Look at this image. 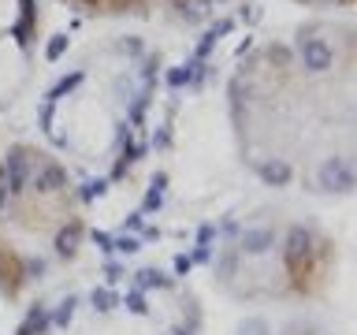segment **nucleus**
<instances>
[{"mask_svg":"<svg viewBox=\"0 0 357 335\" xmlns=\"http://www.w3.org/2000/svg\"><path fill=\"white\" fill-rule=\"evenodd\" d=\"M283 265H287V276L298 290L305 287V279L312 276L317 268V257H312V231L305 223H290L287 228V239H283Z\"/></svg>","mask_w":357,"mask_h":335,"instance_id":"1","label":"nucleus"},{"mask_svg":"<svg viewBox=\"0 0 357 335\" xmlns=\"http://www.w3.org/2000/svg\"><path fill=\"white\" fill-rule=\"evenodd\" d=\"M41 153H30L26 145H11L4 164H0V183L8 186L11 198H19L22 190L30 186V175H33V164H38Z\"/></svg>","mask_w":357,"mask_h":335,"instance_id":"2","label":"nucleus"},{"mask_svg":"<svg viewBox=\"0 0 357 335\" xmlns=\"http://www.w3.org/2000/svg\"><path fill=\"white\" fill-rule=\"evenodd\" d=\"M317 183H320V190H331V194H350V190H354V168H350V161H342V156H328V161L320 164V172H317Z\"/></svg>","mask_w":357,"mask_h":335,"instance_id":"3","label":"nucleus"},{"mask_svg":"<svg viewBox=\"0 0 357 335\" xmlns=\"http://www.w3.org/2000/svg\"><path fill=\"white\" fill-rule=\"evenodd\" d=\"M298 56H301V67L305 71H328L331 67V45L328 41H320V38H305V41H298Z\"/></svg>","mask_w":357,"mask_h":335,"instance_id":"4","label":"nucleus"},{"mask_svg":"<svg viewBox=\"0 0 357 335\" xmlns=\"http://www.w3.org/2000/svg\"><path fill=\"white\" fill-rule=\"evenodd\" d=\"M275 242H279L275 228H245V231H238V253H250V257L268 253Z\"/></svg>","mask_w":357,"mask_h":335,"instance_id":"5","label":"nucleus"},{"mask_svg":"<svg viewBox=\"0 0 357 335\" xmlns=\"http://www.w3.org/2000/svg\"><path fill=\"white\" fill-rule=\"evenodd\" d=\"M67 168L63 164H56V161H49V164H41L38 168V175H33V190L38 194H60V190H67Z\"/></svg>","mask_w":357,"mask_h":335,"instance_id":"6","label":"nucleus"},{"mask_svg":"<svg viewBox=\"0 0 357 335\" xmlns=\"http://www.w3.org/2000/svg\"><path fill=\"white\" fill-rule=\"evenodd\" d=\"M82 239H86V228H82V220H67L63 228L56 231L52 246H56V253H60L63 261H71V257L78 253V246H82Z\"/></svg>","mask_w":357,"mask_h":335,"instance_id":"7","label":"nucleus"},{"mask_svg":"<svg viewBox=\"0 0 357 335\" xmlns=\"http://www.w3.org/2000/svg\"><path fill=\"white\" fill-rule=\"evenodd\" d=\"M257 175H261V183H268V186H290L294 183V168L287 161H279V156L257 164Z\"/></svg>","mask_w":357,"mask_h":335,"instance_id":"8","label":"nucleus"},{"mask_svg":"<svg viewBox=\"0 0 357 335\" xmlns=\"http://www.w3.org/2000/svg\"><path fill=\"white\" fill-rule=\"evenodd\" d=\"M134 287H138V290H172L175 279L164 276L160 268H142V272L134 276Z\"/></svg>","mask_w":357,"mask_h":335,"instance_id":"9","label":"nucleus"},{"mask_svg":"<svg viewBox=\"0 0 357 335\" xmlns=\"http://www.w3.org/2000/svg\"><path fill=\"white\" fill-rule=\"evenodd\" d=\"M201 71H205V67H201L197 60H190V64H183V67H172V71H167V86H172V89L190 86L194 78H201Z\"/></svg>","mask_w":357,"mask_h":335,"instance_id":"10","label":"nucleus"},{"mask_svg":"<svg viewBox=\"0 0 357 335\" xmlns=\"http://www.w3.org/2000/svg\"><path fill=\"white\" fill-rule=\"evenodd\" d=\"M82 71H71V75H67V78H60V82H56L52 89H49V94H45V100H49V105H60V100L67 97V94H71V89H78V86H82Z\"/></svg>","mask_w":357,"mask_h":335,"instance_id":"11","label":"nucleus"},{"mask_svg":"<svg viewBox=\"0 0 357 335\" xmlns=\"http://www.w3.org/2000/svg\"><path fill=\"white\" fill-rule=\"evenodd\" d=\"M22 324H26V328H30L33 335H45V332L52 328V324H49V306H41V302H33V306L26 309V320H22Z\"/></svg>","mask_w":357,"mask_h":335,"instance_id":"12","label":"nucleus"},{"mask_svg":"<svg viewBox=\"0 0 357 335\" xmlns=\"http://www.w3.org/2000/svg\"><path fill=\"white\" fill-rule=\"evenodd\" d=\"M75 306H78V298H75V295H67L60 306L49 313V324H52V328H67V324H71V317H75Z\"/></svg>","mask_w":357,"mask_h":335,"instance_id":"13","label":"nucleus"},{"mask_svg":"<svg viewBox=\"0 0 357 335\" xmlns=\"http://www.w3.org/2000/svg\"><path fill=\"white\" fill-rule=\"evenodd\" d=\"M89 302H93L97 313H112V309L119 306V295L112 287H93V290H89Z\"/></svg>","mask_w":357,"mask_h":335,"instance_id":"14","label":"nucleus"},{"mask_svg":"<svg viewBox=\"0 0 357 335\" xmlns=\"http://www.w3.org/2000/svg\"><path fill=\"white\" fill-rule=\"evenodd\" d=\"M119 306H127L134 317H149V302H145V290H138V287L127 290V295L119 298Z\"/></svg>","mask_w":357,"mask_h":335,"instance_id":"15","label":"nucleus"},{"mask_svg":"<svg viewBox=\"0 0 357 335\" xmlns=\"http://www.w3.org/2000/svg\"><path fill=\"white\" fill-rule=\"evenodd\" d=\"M138 250H142V239H134V234H112V253L134 257Z\"/></svg>","mask_w":357,"mask_h":335,"instance_id":"16","label":"nucleus"},{"mask_svg":"<svg viewBox=\"0 0 357 335\" xmlns=\"http://www.w3.org/2000/svg\"><path fill=\"white\" fill-rule=\"evenodd\" d=\"M105 194H108V179H86L82 190H78V198H82V201H97Z\"/></svg>","mask_w":357,"mask_h":335,"instance_id":"17","label":"nucleus"},{"mask_svg":"<svg viewBox=\"0 0 357 335\" xmlns=\"http://www.w3.org/2000/svg\"><path fill=\"white\" fill-rule=\"evenodd\" d=\"M238 335H272V328H268L264 317H245L242 328H238Z\"/></svg>","mask_w":357,"mask_h":335,"instance_id":"18","label":"nucleus"},{"mask_svg":"<svg viewBox=\"0 0 357 335\" xmlns=\"http://www.w3.org/2000/svg\"><path fill=\"white\" fill-rule=\"evenodd\" d=\"M45 268H49V265H45V257H30V261H22V276H26V279H41Z\"/></svg>","mask_w":357,"mask_h":335,"instance_id":"19","label":"nucleus"},{"mask_svg":"<svg viewBox=\"0 0 357 335\" xmlns=\"http://www.w3.org/2000/svg\"><path fill=\"white\" fill-rule=\"evenodd\" d=\"M145 105H149V89H145V94L130 105V123H134V127H142V123H145Z\"/></svg>","mask_w":357,"mask_h":335,"instance_id":"20","label":"nucleus"},{"mask_svg":"<svg viewBox=\"0 0 357 335\" xmlns=\"http://www.w3.org/2000/svg\"><path fill=\"white\" fill-rule=\"evenodd\" d=\"M38 119H41V131H45V134H52V119H56V105H49V100H45V105L38 108Z\"/></svg>","mask_w":357,"mask_h":335,"instance_id":"21","label":"nucleus"},{"mask_svg":"<svg viewBox=\"0 0 357 335\" xmlns=\"http://www.w3.org/2000/svg\"><path fill=\"white\" fill-rule=\"evenodd\" d=\"M63 52H67V38H63V34H56V38L49 41V49H45V56H49V60H60Z\"/></svg>","mask_w":357,"mask_h":335,"instance_id":"22","label":"nucleus"},{"mask_svg":"<svg viewBox=\"0 0 357 335\" xmlns=\"http://www.w3.org/2000/svg\"><path fill=\"white\" fill-rule=\"evenodd\" d=\"M216 223H201V228H197V246H212V242H216Z\"/></svg>","mask_w":357,"mask_h":335,"instance_id":"23","label":"nucleus"},{"mask_svg":"<svg viewBox=\"0 0 357 335\" xmlns=\"http://www.w3.org/2000/svg\"><path fill=\"white\" fill-rule=\"evenodd\" d=\"M164 205V194H156V190H145V198H142V212H156Z\"/></svg>","mask_w":357,"mask_h":335,"instance_id":"24","label":"nucleus"},{"mask_svg":"<svg viewBox=\"0 0 357 335\" xmlns=\"http://www.w3.org/2000/svg\"><path fill=\"white\" fill-rule=\"evenodd\" d=\"M190 265H212V246H194V253H186Z\"/></svg>","mask_w":357,"mask_h":335,"instance_id":"25","label":"nucleus"},{"mask_svg":"<svg viewBox=\"0 0 357 335\" xmlns=\"http://www.w3.org/2000/svg\"><path fill=\"white\" fill-rule=\"evenodd\" d=\"M89 239H93V246H97V250H105V253H112V234H108V231H100V228H93V231H89Z\"/></svg>","mask_w":357,"mask_h":335,"instance_id":"26","label":"nucleus"},{"mask_svg":"<svg viewBox=\"0 0 357 335\" xmlns=\"http://www.w3.org/2000/svg\"><path fill=\"white\" fill-rule=\"evenodd\" d=\"M234 265H238V246L223 253V261H220V272H223V276H234Z\"/></svg>","mask_w":357,"mask_h":335,"instance_id":"27","label":"nucleus"},{"mask_svg":"<svg viewBox=\"0 0 357 335\" xmlns=\"http://www.w3.org/2000/svg\"><path fill=\"white\" fill-rule=\"evenodd\" d=\"M123 276H127V272H123V265H119V261H105V279H108V287H112V283H119Z\"/></svg>","mask_w":357,"mask_h":335,"instance_id":"28","label":"nucleus"},{"mask_svg":"<svg viewBox=\"0 0 357 335\" xmlns=\"http://www.w3.org/2000/svg\"><path fill=\"white\" fill-rule=\"evenodd\" d=\"M190 268H194V265H190V257H186V253H175L172 272H175V276H190Z\"/></svg>","mask_w":357,"mask_h":335,"instance_id":"29","label":"nucleus"},{"mask_svg":"<svg viewBox=\"0 0 357 335\" xmlns=\"http://www.w3.org/2000/svg\"><path fill=\"white\" fill-rule=\"evenodd\" d=\"M123 228H127V231H142V228H145V212H142V209L130 212V216L123 220Z\"/></svg>","mask_w":357,"mask_h":335,"instance_id":"30","label":"nucleus"},{"mask_svg":"<svg viewBox=\"0 0 357 335\" xmlns=\"http://www.w3.org/2000/svg\"><path fill=\"white\" fill-rule=\"evenodd\" d=\"M149 190L164 194V190H167V172H156V175H153V183H149Z\"/></svg>","mask_w":357,"mask_h":335,"instance_id":"31","label":"nucleus"},{"mask_svg":"<svg viewBox=\"0 0 357 335\" xmlns=\"http://www.w3.org/2000/svg\"><path fill=\"white\" fill-rule=\"evenodd\" d=\"M216 231H223V234H238V223H234V220H223V228H216Z\"/></svg>","mask_w":357,"mask_h":335,"instance_id":"32","label":"nucleus"},{"mask_svg":"<svg viewBox=\"0 0 357 335\" xmlns=\"http://www.w3.org/2000/svg\"><path fill=\"white\" fill-rule=\"evenodd\" d=\"M127 52L138 56V52H142V41H138V38H127Z\"/></svg>","mask_w":357,"mask_h":335,"instance_id":"33","label":"nucleus"},{"mask_svg":"<svg viewBox=\"0 0 357 335\" xmlns=\"http://www.w3.org/2000/svg\"><path fill=\"white\" fill-rule=\"evenodd\" d=\"M142 239H153L156 242V239H160V231H156V228H142Z\"/></svg>","mask_w":357,"mask_h":335,"instance_id":"34","label":"nucleus"},{"mask_svg":"<svg viewBox=\"0 0 357 335\" xmlns=\"http://www.w3.org/2000/svg\"><path fill=\"white\" fill-rule=\"evenodd\" d=\"M8 201H11V194H8V186H4V183H0V209H4V205H8Z\"/></svg>","mask_w":357,"mask_h":335,"instance_id":"35","label":"nucleus"},{"mask_svg":"<svg viewBox=\"0 0 357 335\" xmlns=\"http://www.w3.org/2000/svg\"><path fill=\"white\" fill-rule=\"evenodd\" d=\"M172 335H197V332H190V328H183V324H178V328H175Z\"/></svg>","mask_w":357,"mask_h":335,"instance_id":"36","label":"nucleus"},{"mask_svg":"<svg viewBox=\"0 0 357 335\" xmlns=\"http://www.w3.org/2000/svg\"><path fill=\"white\" fill-rule=\"evenodd\" d=\"M15 335H33V332H30V328H26V324H22V328H19V332H15Z\"/></svg>","mask_w":357,"mask_h":335,"instance_id":"37","label":"nucleus"}]
</instances>
